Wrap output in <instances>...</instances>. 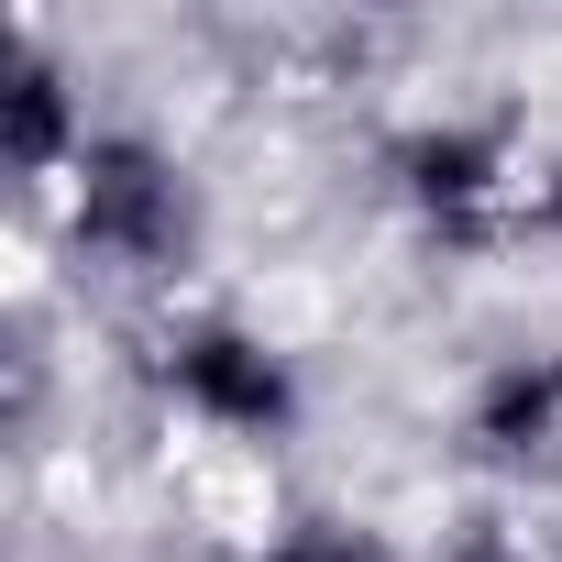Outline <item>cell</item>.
I'll return each instance as SVG.
<instances>
[{
	"label": "cell",
	"instance_id": "6da1fadb",
	"mask_svg": "<svg viewBox=\"0 0 562 562\" xmlns=\"http://www.w3.org/2000/svg\"><path fill=\"white\" fill-rule=\"evenodd\" d=\"M67 232L89 265H122V276H166L188 254V177L144 144V133H100L67 177Z\"/></svg>",
	"mask_w": 562,
	"mask_h": 562
},
{
	"label": "cell",
	"instance_id": "7a4b0ae2",
	"mask_svg": "<svg viewBox=\"0 0 562 562\" xmlns=\"http://www.w3.org/2000/svg\"><path fill=\"white\" fill-rule=\"evenodd\" d=\"M155 386H166L188 419L232 430V441H276V430L299 419V375H288V353H276L265 331H232V321H188V331H166Z\"/></svg>",
	"mask_w": 562,
	"mask_h": 562
},
{
	"label": "cell",
	"instance_id": "3957f363",
	"mask_svg": "<svg viewBox=\"0 0 562 562\" xmlns=\"http://www.w3.org/2000/svg\"><path fill=\"white\" fill-rule=\"evenodd\" d=\"M496 177H507V155H496V133H474V122H430V133L397 144V188H408V210H419L430 232H452V243L496 210Z\"/></svg>",
	"mask_w": 562,
	"mask_h": 562
},
{
	"label": "cell",
	"instance_id": "277c9868",
	"mask_svg": "<svg viewBox=\"0 0 562 562\" xmlns=\"http://www.w3.org/2000/svg\"><path fill=\"white\" fill-rule=\"evenodd\" d=\"M463 441H474L496 474H529V463H551V452H562V364H551V353H518V364H496V375L474 386V408H463Z\"/></svg>",
	"mask_w": 562,
	"mask_h": 562
},
{
	"label": "cell",
	"instance_id": "5b68a950",
	"mask_svg": "<svg viewBox=\"0 0 562 562\" xmlns=\"http://www.w3.org/2000/svg\"><path fill=\"white\" fill-rule=\"evenodd\" d=\"M100 133L78 122V100H67V67L56 56H12L0 67V155H12V177H78V155H89Z\"/></svg>",
	"mask_w": 562,
	"mask_h": 562
},
{
	"label": "cell",
	"instance_id": "8992f818",
	"mask_svg": "<svg viewBox=\"0 0 562 562\" xmlns=\"http://www.w3.org/2000/svg\"><path fill=\"white\" fill-rule=\"evenodd\" d=\"M265 562H397V551H386V540H375L364 518H299L288 540L265 551Z\"/></svg>",
	"mask_w": 562,
	"mask_h": 562
},
{
	"label": "cell",
	"instance_id": "52a82bcc",
	"mask_svg": "<svg viewBox=\"0 0 562 562\" xmlns=\"http://www.w3.org/2000/svg\"><path fill=\"white\" fill-rule=\"evenodd\" d=\"M452 562H518V551H507L496 529H463V540H452Z\"/></svg>",
	"mask_w": 562,
	"mask_h": 562
},
{
	"label": "cell",
	"instance_id": "ba28073f",
	"mask_svg": "<svg viewBox=\"0 0 562 562\" xmlns=\"http://www.w3.org/2000/svg\"><path fill=\"white\" fill-rule=\"evenodd\" d=\"M540 221H551V232H562V166H551V188H540Z\"/></svg>",
	"mask_w": 562,
	"mask_h": 562
}]
</instances>
